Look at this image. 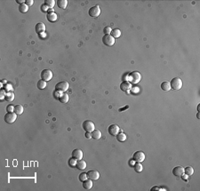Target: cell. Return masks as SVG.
<instances>
[{"label": "cell", "mask_w": 200, "mask_h": 191, "mask_svg": "<svg viewBox=\"0 0 200 191\" xmlns=\"http://www.w3.org/2000/svg\"><path fill=\"white\" fill-rule=\"evenodd\" d=\"M170 85L171 88L174 89V90H180L182 87V81L179 77H174L170 82Z\"/></svg>", "instance_id": "obj_3"}, {"label": "cell", "mask_w": 200, "mask_h": 191, "mask_svg": "<svg viewBox=\"0 0 200 191\" xmlns=\"http://www.w3.org/2000/svg\"><path fill=\"white\" fill-rule=\"evenodd\" d=\"M161 89H162L163 91H165V92H168V91H170L171 90L170 82H166V81L163 82L162 84H161Z\"/></svg>", "instance_id": "obj_20"}, {"label": "cell", "mask_w": 200, "mask_h": 191, "mask_svg": "<svg viewBox=\"0 0 200 191\" xmlns=\"http://www.w3.org/2000/svg\"><path fill=\"white\" fill-rule=\"evenodd\" d=\"M77 168L79 169V170H84V169L86 168V163L84 160H78L77 161V165H76Z\"/></svg>", "instance_id": "obj_17"}, {"label": "cell", "mask_w": 200, "mask_h": 191, "mask_svg": "<svg viewBox=\"0 0 200 191\" xmlns=\"http://www.w3.org/2000/svg\"><path fill=\"white\" fill-rule=\"evenodd\" d=\"M86 173L88 179H90L92 180H97L100 178V173H99V172H97L95 170H91L89 172H87Z\"/></svg>", "instance_id": "obj_11"}, {"label": "cell", "mask_w": 200, "mask_h": 191, "mask_svg": "<svg viewBox=\"0 0 200 191\" xmlns=\"http://www.w3.org/2000/svg\"><path fill=\"white\" fill-rule=\"evenodd\" d=\"M54 5H55L54 0H45V6L49 8V9H52L54 6Z\"/></svg>", "instance_id": "obj_27"}, {"label": "cell", "mask_w": 200, "mask_h": 191, "mask_svg": "<svg viewBox=\"0 0 200 191\" xmlns=\"http://www.w3.org/2000/svg\"><path fill=\"white\" fill-rule=\"evenodd\" d=\"M5 99H6V101H13V100H14V93H13V92H8L7 93H6Z\"/></svg>", "instance_id": "obj_28"}, {"label": "cell", "mask_w": 200, "mask_h": 191, "mask_svg": "<svg viewBox=\"0 0 200 191\" xmlns=\"http://www.w3.org/2000/svg\"><path fill=\"white\" fill-rule=\"evenodd\" d=\"M120 89L122 91H124V92H129L132 89V84L128 81H124V82L121 83Z\"/></svg>", "instance_id": "obj_13"}, {"label": "cell", "mask_w": 200, "mask_h": 191, "mask_svg": "<svg viewBox=\"0 0 200 191\" xmlns=\"http://www.w3.org/2000/svg\"><path fill=\"white\" fill-rule=\"evenodd\" d=\"M128 78H129V82L131 84H138L141 81L142 76H141V74L138 71H132V73L129 74Z\"/></svg>", "instance_id": "obj_2"}, {"label": "cell", "mask_w": 200, "mask_h": 191, "mask_svg": "<svg viewBox=\"0 0 200 191\" xmlns=\"http://www.w3.org/2000/svg\"><path fill=\"white\" fill-rule=\"evenodd\" d=\"M16 118H17V116L14 112H7V114L5 116V121L7 124H13L15 122Z\"/></svg>", "instance_id": "obj_9"}, {"label": "cell", "mask_w": 200, "mask_h": 191, "mask_svg": "<svg viewBox=\"0 0 200 191\" xmlns=\"http://www.w3.org/2000/svg\"><path fill=\"white\" fill-rule=\"evenodd\" d=\"M59 101H60V102L61 103H68L69 101V95L67 93H61L60 96L58 97Z\"/></svg>", "instance_id": "obj_18"}, {"label": "cell", "mask_w": 200, "mask_h": 191, "mask_svg": "<svg viewBox=\"0 0 200 191\" xmlns=\"http://www.w3.org/2000/svg\"><path fill=\"white\" fill-rule=\"evenodd\" d=\"M2 83H3V84H6V80H2Z\"/></svg>", "instance_id": "obj_42"}, {"label": "cell", "mask_w": 200, "mask_h": 191, "mask_svg": "<svg viewBox=\"0 0 200 191\" xmlns=\"http://www.w3.org/2000/svg\"><path fill=\"white\" fill-rule=\"evenodd\" d=\"M41 78L42 80L47 82V81H50L53 77V72L50 70V69H44L43 71L41 72Z\"/></svg>", "instance_id": "obj_7"}, {"label": "cell", "mask_w": 200, "mask_h": 191, "mask_svg": "<svg viewBox=\"0 0 200 191\" xmlns=\"http://www.w3.org/2000/svg\"><path fill=\"white\" fill-rule=\"evenodd\" d=\"M111 31H112L111 28H110V27H108V26L105 27V28H104V29H103V32H104V34H105V35H110Z\"/></svg>", "instance_id": "obj_33"}, {"label": "cell", "mask_w": 200, "mask_h": 191, "mask_svg": "<svg viewBox=\"0 0 200 191\" xmlns=\"http://www.w3.org/2000/svg\"><path fill=\"white\" fill-rule=\"evenodd\" d=\"M47 20L50 21V22H53V21H55L57 20V14L53 12V13H47Z\"/></svg>", "instance_id": "obj_21"}, {"label": "cell", "mask_w": 200, "mask_h": 191, "mask_svg": "<svg viewBox=\"0 0 200 191\" xmlns=\"http://www.w3.org/2000/svg\"><path fill=\"white\" fill-rule=\"evenodd\" d=\"M91 134H92V138L95 139V140H100L101 137H102V133H101V131H99V130H93V131L91 133Z\"/></svg>", "instance_id": "obj_19"}, {"label": "cell", "mask_w": 200, "mask_h": 191, "mask_svg": "<svg viewBox=\"0 0 200 191\" xmlns=\"http://www.w3.org/2000/svg\"><path fill=\"white\" fill-rule=\"evenodd\" d=\"M28 6H27L26 4H21V5H20V6H19V11L21 12V13H27L28 12Z\"/></svg>", "instance_id": "obj_30"}, {"label": "cell", "mask_w": 200, "mask_h": 191, "mask_svg": "<svg viewBox=\"0 0 200 191\" xmlns=\"http://www.w3.org/2000/svg\"><path fill=\"white\" fill-rule=\"evenodd\" d=\"M83 129L85 132L92 133L94 130V124H93V122L90 121V120H86V121H85L83 123Z\"/></svg>", "instance_id": "obj_8"}, {"label": "cell", "mask_w": 200, "mask_h": 191, "mask_svg": "<svg viewBox=\"0 0 200 191\" xmlns=\"http://www.w3.org/2000/svg\"><path fill=\"white\" fill-rule=\"evenodd\" d=\"M117 140L118 141H120V142H124V141L126 140V135L124 133H118L117 134Z\"/></svg>", "instance_id": "obj_23"}, {"label": "cell", "mask_w": 200, "mask_h": 191, "mask_svg": "<svg viewBox=\"0 0 200 191\" xmlns=\"http://www.w3.org/2000/svg\"><path fill=\"white\" fill-rule=\"evenodd\" d=\"M0 95H1V100H3L5 97H6V92H5V90H1V92H0Z\"/></svg>", "instance_id": "obj_37"}, {"label": "cell", "mask_w": 200, "mask_h": 191, "mask_svg": "<svg viewBox=\"0 0 200 191\" xmlns=\"http://www.w3.org/2000/svg\"><path fill=\"white\" fill-rule=\"evenodd\" d=\"M85 136L86 137L87 139H91V138H92V134H91V133H88V132H86V133H85Z\"/></svg>", "instance_id": "obj_38"}, {"label": "cell", "mask_w": 200, "mask_h": 191, "mask_svg": "<svg viewBox=\"0 0 200 191\" xmlns=\"http://www.w3.org/2000/svg\"><path fill=\"white\" fill-rule=\"evenodd\" d=\"M72 157L75 158L76 160H81L83 158V151L81 149H74L72 151Z\"/></svg>", "instance_id": "obj_12"}, {"label": "cell", "mask_w": 200, "mask_h": 191, "mask_svg": "<svg viewBox=\"0 0 200 191\" xmlns=\"http://www.w3.org/2000/svg\"><path fill=\"white\" fill-rule=\"evenodd\" d=\"M173 173H174L175 176H181V174L184 173V168L181 166H176L173 170Z\"/></svg>", "instance_id": "obj_14"}, {"label": "cell", "mask_w": 200, "mask_h": 191, "mask_svg": "<svg viewBox=\"0 0 200 191\" xmlns=\"http://www.w3.org/2000/svg\"><path fill=\"white\" fill-rule=\"evenodd\" d=\"M116 39L111 36V35H104L102 38V43L106 45V46H112L115 45Z\"/></svg>", "instance_id": "obj_4"}, {"label": "cell", "mask_w": 200, "mask_h": 191, "mask_svg": "<svg viewBox=\"0 0 200 191\" xmlns=\"http://www.w3.org/2000/svg\"><path fill=\"white\" fill-rule=\"evenodd\" d=\"M134 170H135L137 172H141L142 170H143V166L142 165V164L138 163V162H136V164L134 165Z\"/></svg>", "instance_id": "obj_31"}, {"label": "cell", "mask_w": 200, "mask_h": 191, "mask_svg": "<svg viewBox=\"0 0 200 191\" xmlns=\"http://www.w3.org/2000/svg\"><path fill=\"white\" fill-rule=\"evenodd\" d=\"M87 173H85V172H82L81 174H79V180L80 181H85V180H87Z\"/></svg>", "instance_id": "obj_32"}, {"label": "cell", "mask_w": 200, "mask_h": 191, "mask_svg": "<svg viewBox=\"0 0 200 191\" xmlns=\"http://www.w3.org/2000/svg\"><path fill=\"white\" fill-rule=\"evenodd\" d=\"M77 161L78 160H76L75 158H73V157H71L70 159V161H69V164H70V165L71 167H73V166H76V165H77Z\"/></svg>", "instance_id": "obj_34"}, {"label": "cell", "mask_w": 200, "mask_h": 191, "mask_svg": "<svg viewBox=\"0 0 200 191\" xmlns=\"http://www.w3.org/2000/svg\"><path fill=\"white\" fill-rule=\"evenodd\" d=\"M46 8H47V7H46L45 5H43V6H41V9H42V11H43V12H46Z\"/></svg>", "instance_id": "obj_39"}, {"label": "cell", "mask_w": 200, "mask_h": 191, "mask_svg": "<svg viewBox=\"0 0 200 191\" xmlns=\"http://www.w3.org/2000/svg\"><path fill=\"white\" fill-rule=\"evenodd\" d=\"M121 30L119 29V28H115V29H112V31H111V36L113 37L114 38H119V37L121 36Z\"/></svg>", "instance_id": "obj_24"}, {"label": "cell", "mask_w": 200, "mask_h": 191, "mask_svg": "<svg viewBox=\"0 0 200 191\" xmlns=\"http://www.w3.org/2000/svg\"><path fill=\"white\" fill-rule=\"evenodd\" d=\"M57 5L61 9H65L67 7V6H68V1L67 0H58L57 1Z\"/></svg>", "instance_id": "obj_22"}, {"label": "cell", "mask_w": 200, "mask_h": 191, "mask_svg": "<svg viewBox=\"0 0 200 191\" xmlns=\"http://www.w3.org/2000/svg\"><path fill=\"white\" fill-rule=\"evenodd\" d=\"M13 110H14V107L13 105H8L6 107V111L7 112H13Z\"/></svg>", "instance_id": "obj_35"}, {"label": "cell", "mask_w": 200, "mask_h": 191, "mask_svg": "<svg viewBox=\"0 0 200 191\" xmlns=\"http://www.w3.org/2000/svg\"><path fill=\"white\" fill-rule=\"evenodd\" d=\"M120 132V129H119L118 125L117 124H110L108 128V133H110L111 136H117V133Z\"/></svg>", "instance_id": "obj_10"}, {"label": "cell", "mask_w": 200, "mask_h": 191, "mask_svg": "<svg viewBox=\"0 0 200 191\" xmlns=\"http://www.w3.org/2000/svg\"><path fill=\"white\" fill-rule=\"evenodd\" d=\"M70 87V84L67 81H61V82H59L58 84H56L55 85V91L59 92H64Z\"/></svg>", "instance_id": "obj_1"}, {"label": "cell", "mask_w": 200, "mask_h": 191, "mask_svg": "<svg viewBox=\"0 0 200 191\" xmlns=\"http://www.w3.org/2000/svg\"><path fill=\"white\" fill-rule=\"evenodd\" d=\"M101 8L99 6H93V7H91L90 9H89L88 13H89V15H90L91 17H93V18H97V17L100 16L101 14Z\"/></svg>", "instance_id": "obj_5"}, {"label": "cell", "mask_w": 200, "mask_h": 191, "mask_svg": "<svg viewBox=\"0 0 200 191\" xmlns=\"http://www.w3.org/2000/svg\"><path fill=\"white\" fill-rule=\"evenodd\" d=\"M13 112L15 113L16 115H21L23 113V107L21 105H16L14 107V110Z\"/></svg>", "instance_id": "obj_25"}, {"label": "cell", "mask_w": 200, "mask_h": 191, "mask_svg": "<svg viewBox=\"0 0 200 191\" xmlns=\"http://www.w3.org/2000/svg\"><path fill=\"white\" fill-rule=\"evenodd\" d=\"M184 172H185V174H187L188 176H190V175H192L194 173V169L190 166H188L184 169Z\"/></svg>", "instance_id": "obj_29"}, {"label": "cell", "mask_w": 200, "mask_h": 191, "mask_svg": "<svg viewBox=\"0 0 200 191\" xmlns=\"http://www.w3.org/2000/svg\"><path fill=\"white\" fill-rule=\"evenodd\" d=\"M16 2L19 3V4H21H21H23V1H22V0H17Z\"/></svg>", "instance_id": "obj_41"}, {"label": "cell", "mask_w": 200, "mask_h": 191, "mask_svg": "<svg viewBox=\"0 0 200 191\" xmlns=\"http://www.w3.org/2000/svg\"><path fill=\"white\" fill-rule=\"evenodd\" d=\"M181 176L182 177V179H183V180H187V179H188V175H187V174H186V175H183V174H181Z\"/></svg>", "instance_id": "obj_40"}, {"label": "cell", "mask_w": 200, "mask_h": 191, "mask_svg": "<svg viewBox=\"0 0 200 191\" xmlns=\"http://www.w3.org/2000/svg\"><path fill=\"white\" fill-rule=\"evenodd\" d=\"M25 3H26V5L27 6H32L33 4H34V1L33 0H27V1H25Z\"/></svg>", "instance_id": "obj_36"}, {"label": "cell", "mask_w": 200, "mask_h": 191, "mask_svg": "<svg viewBox=\"0 0 200 191\" xmlns=\"http://www.w3.org/2000/svg\"><path fill=\"white\" fill-rule=\"evenodd\" d=\"M37 86H38V88L39 89V90H43V89H45V87H46V82L41 79V80H39L38 82Z\"/></svg>", "instance_id": "obj_26"}, {"label": "cell", "mask_w": 200, "mask_h": 191, "mask_svg": "<svg viewBox=\"0 0 200 191\" xmlns=\"http://www.w3.org/2000/svg\"><path fill=\"white\" fill-rule=\"evenodd\" d=\"M196 116H197V118H200V117H199V113H197V115H196Z\"/></svg>", "instance_id": "obj_43"}, {"label": "cell", "mask_w": 200, "mask_h": 191, "mask_svg": "<svg viewBox=\"0 0 200 191\" xmlns=\"http://www.w3.org/2000/svg\"><path fill=\"white\" fill-rule=\"evenodd\" d=\"M93 180H90V179H87L86 180H85V181H83V187L85 189H91L92 187H93Z\"/></svg>", "instance_id": "obj_16"}, {"label": "cell", "mask_w": 200, "mask_h": 191, "mask_svg": "<svg viewBox=\"0 0 200 191\" xmlns=\"http://www.w3.org/2000/svg\"><path fill=\"white\" fill-rule=\"evenodd\" d=\"M35 29H36L37 33L42 34V33H44V32L45 31V25L44 24V23H42V22H39V23H38V24L36 25V28H35Z\"/></svg>", "instance_id": "obj_15"}, {"label": "cell", "mask_w": 200, "mask_h": 191, "mask_svg": "<svg viewBox=\"0 0 200 191\" xmlns=\"http://www.w3.org/2000/svg\"><path fill=\"white\" fill-rule=\"evenodd\" d=\"M132 159L134 162H138V163H142L145 160V154L142 151H136L132 155Z\"/></svg>", "instance_id": "obj_6"}]
</instances>
